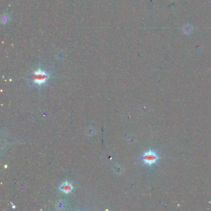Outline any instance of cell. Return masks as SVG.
Masks as SVG:
<instances>
[{"instance_id": "cell-1", "label": "cell", "mask_w": 211, "mask_h": 211, "mask_svg": "<svg viewBox=\"0 0 211 211\" xmlns=\"http://www.w3.org/2000/svg\"><path fill=\"white\" fill-rule=\"evenodd\" d=\"M160 159V158L158 153L153 150H149L145 152L141 157L143 164L149 167L156 164Z\"/></svg>"}, {"instance_id": "cell-2", "label": "cell", "mask_w": 211, "mask_h": 211, "mask_svg": "<svg viewBox=\"0 0 211 211\" xmlns=\"http://www.w3.org/2000/svg\"><path fill=\"white\" fill-rule=\"evenodd\" d=\"M48 79H49V74L45 71L41 69L35 71L31 77V79L33 82L38 85L46 83Z\"/></svg>"}, {"instance_id": "cell-3", "label": "cell", "mask_w": 211, "mask_h": 211, "mask_svg": "<svg viewBox=\"0 0 211 211\" xmlns=\"http://www.w3.org/2000/svg\"><path fill=\"white\" fill-rule=\"evenodd\" d=\"M73 185H72V184L68 181L64 182V183H63L61 185V186L60 187V191L66 194L71 193V191L73 190Z\"/></svg>"}, {"instance_id": "cell-4", "label": "cell", "mask_w": 211, "mask_h": 211, "mask_svg": "<svg viewBox=\"0 0 211 211\" xmlns=\"http://www.w3.org/2000/svg\"><path fill=\"white\" fill-rule=\"evenodd\" d=\"M183 31L185 33H189L191 32V27L190 26H186L183 28Z\"/></svg>"}]
</instances>
